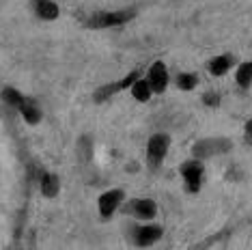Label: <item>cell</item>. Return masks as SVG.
<instances>
[{"label":"cell","mask_w":252,"mask_h":250,"mask_svg":"<svg viewBox=\"0 0 252 250\" xmlns=\"http://www.w3.org/2000/svg\"><path fill=\"white\" fill-rule=\"evenodd\" d=\"M123 198H125L123 190H108V192H104V194L97 198V212H99V216L104 220L112 218V214L119 209V205L123 203Z\"/></svg>","instance_id":"4"},{"label":"cell","mask_w":252,"mask_h":250,"mask_svg":"<svg viewBox=\"0 0 252 250\" xmlns=\"http://www.w3.org/2000/svg\"><path fill=\"white\" fill-rule=\"evenodd\" d=\"M159 237H162V226H158V224H147L136 231V244L138 246H151Z\"/></svg>","instance_id":"9"},{"label":"cell","mask_w":252,"mask_h":250,"mask_svg":"<svg viewBox=\"0 0 252 250\" xmlns=\"http://www.w3.org/2000/svg\"><path fill=\"white\" fill-rule=\"evenodd\" d=\"M177 87H179L181 91H194L196 89V84H198V76L196 73H188V71H183L177 76Z\"/></svg>","instance_id":"16"},{"label":"cell","mask_w":252,"mask_h":250,"mask_svg":"<svg viewBox=\"0 0 252 250\" xmlns=\"http://www.w3.org/2000/svg\"><path fill=\"white\" fill-rule=\"evenodd\" d=\"M18 110L22 112V117H24V121L28 123V125H35V123H39L41 121V110H39V106L35 104L32 99H24V104H22Z\"/></svg>","instance_id":"11"},{"label":"cell","mask_w":252,"mask_h":250,"mask_svg":"<svg viewBox=\"0 0 252 250\" xmlns=\"http://www.w3.org/2000/svg\"><path fill=\"white\" fill-rule=\"evenodd\" d=\"M244 136H246V140L252 145V119L246 121V125H244Z\"/></svg>","instance_id":"19"},{"label":"cell","mask_w":252,"mask_h":250,"mask_svg":"<svg viewBox=\"0 0 252 250\" xmlns=\"http://www.w3.org/2000/svg\"><path fill=\"white\" fill-rule=\"evenodd\" d=\"M131 91V97L138 99V101H149V97H151V87H149L147 78H138V80H134V84L129 87Z\"/></svg>","instance_id":"14"},{"label":"cell","mask_w":252,"mask_h":250,"mask_svg":"<svg viewBox=\"0 0 252 250\" xmlns=\"http://www.w3.org/2000/svg\"><path fill=\"white\" fill-rule=\"evenodd\" d=\"M233 67V59L228 54H220V56H214L209 62H207V69L211 76H224V73Z\"/></svg>","instance_id":"10"},{"label":"cell","mask_w":252,"mask_h":250,"mask_svg":"<svg viewBox=\"0 0 252 250\" xmlns=\"http://www.w3.org/2000/svg\"><path fill=\"white\" fill-rule=\"evenodd\" d=\"M147 82L153 93H164L168 87V69L162 61H156L147 71Z\"/></svg>","instance_id":"5"},{"label":"cell","mask_w":252,"mask_h":250,"mask_svg":"<svg viewBox=\"0 0 252 250\" xmlns=\"http://www.w3.org/2000/svg\"><path fill=\"white\" fill-rule=\"evenodd\" d=\"M138 78H140L138 71H131V73H127V76L123 78L121 82H112V84H108V87L99 89V91L95 93V101H104V99L110 97V95H114V93H119V91L131 87V84H134V80H138Z\"/></svg>","instance_id":"7"},{"label":"cell","mask_w":252,"mask_h":250,"mask_svg":"<svg viewBox=\"0 0 252 250\" xmlns=\"http://www.w3.org/2000/svg\"><path fill=\"white\" fill-rule=\"evenodd\" d=\"M2 99L7 101L9 106H13V108H20L22 104H24V99H26V97H24V95L20 93V91H15V89H9V87H7V89L2 91Z\"/></svg>","instance_id":"17"},{"label":"cell","mask_w":252,"mask_h":250,"mask_svg":"<svg viewBox=\"0 0 252 250\" xmlns=\"http://www.w3.org/2000/svg\"><path fill=\"white\" fill-rule=\"evenodd\" d=\"M131 212H134L136 218L140 220H153L158 214V205L151 198H138V201L131 203Z\"/></svg>","instance_id":"8"},{"label":"cell","mask_w":252,"mask_h":250,"mask_svg":"<svg viewBox=\"0 0 252 250\" xmlns=\"http://www.w3.org/2000/svg\"><path fill=\"white\" fill-rule=\"evenodd\" d=\"M61 190V179L54 173H45L41 177V194L45 198H54Z\"/></svg>","instance_id":"12"},{"label":"cell","mask_w":252,"mask_h":250,"mask_svg":"<svg viewBox=\"0 0 252 250\" xmlns=\"http://www.w3.org/2000/svg\"><path fill=\"white\" fill-rule=\"evenodd\" d=\"M37 15L41 20H56L59 18V4L54 0H37Z\"/></svg>","instance_id":"13"},{"label":"cell","mask_w":252,"mask_h":250,"mask_svg":"<svg viewBox=\"0 0 252 250\" xmlns=\"http://www.w3.org/2000/svg\"><path fill=\"white\" fill-rule=\"evenodd\" d=\"M231 149V140H222V138H214V140H200V143L194 145V156L198 157H209V156H216V153H222V151H228Z\"/></svg>","instance_id":"6"},{"label":"cell","mask_w":252,"mask_h":250,"mask_svg":"<svg viewBox=\"0 0 252 250\" xmlns=\"http://www.w3.org/2000/svg\"><path fill=\"white\" fill-rule=\"evenodd\" d=\"M134 18V11H104L97 13L93 20H89L91 28H110V26H121L125 22Z\"/></svg>","instance_id":"3"},{"label":"cell","mask_w":252,"mask_h":250,"mask_svg":"<svg viewBox=\"0 0 252 250\" xmlns=\"http://www.w3.org/2000/svg\"><path fill=\"white\" fill-rule=\"evenodd\" d=\"M181 177L186 181V190L188 192H198L200 186H203V177H205V166L203 162L198 160H188L181 164Z\"/></svg>","instance_id":"2"},{"label":"cell","mask_w":252,"mask_h":250,"mask_svg":"<svg viewBox=\"0 0 252 250\" xmlns=\"http://www.w3.org/2000/svg\"><path fill=\"white\" fill-rule=\"evenodd\" d=\"M168 147H170V138L166 134H153L147 143V164L149 168H159L168 153Z\"/></svg>","instance_id":"1"},{"label":"cell","mask_w":252,"mask_h":250,"mask_svg":"<svg viewBox=\"0 0 252 250\" xmlns=\"http://www.w3.org/2000/svg\"><path fill=\"white\" fill-rule=\"evenodd\" d=\"M203 101H205V104H207V106H220V95H218V93H205L203 95Z\"/></svg>","instance_id":"18"},{"label":"cell","mask_w":252,"mask_h":250,"mask_svg":"<svg viewBox=\"0 0 252 250\" xmlns=\"http://www.w3.org/2000/svg\"><path fill=\"white\" fill-rule=\"evenodd\" d=\"M235 80H237V87H242V89H250L252 87V61L250 62H242V65L237 67Z\"/></svg>","instance_id":"15"}]
</instances>
